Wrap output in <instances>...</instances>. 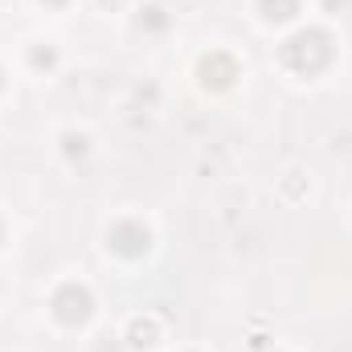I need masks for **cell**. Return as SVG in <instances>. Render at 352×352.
Listing matches in <instances>:
<instances>
[{
    "label": "cell",
    "mask_w": 352,
    "mask_h": 352,
    "mask_svg": "<svg viewBox=\"0 0 352 352\" xmlns=\"http://www.w3.org/2000/svg\"><path fill=\"white\" fill-rule=\"evenodd\" d=\"M87 311H90V295L82 291V287H74V283L54 299V316H58V320H66V324L87 320Z\"/></svg>",
    "instance_id": "cell-1"
},
{
    "label": "cell",
    "mask_w": 352,
    "mask_h": 352,
    "mask_svg": "<svg viewBox=\"0 0 352 352\" xmlns=\"http://www.w3.org/2000/svg\"><path fill=\"white\" fill-rule=\"evenodd\" d=\"M295 8H299V0H263V16L270 21H287V16H295Z\"/></svg>",
    "instance_id": "cell-2"
}]
</instances>
